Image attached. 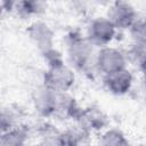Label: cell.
I'll return each mask as SVG.
<instances>
[{
	"mask_svg": "<svg viewBox=\"0 0 146 146\" xmlns=\"http://www.w3.org/2000/svg\"><path fill=\"white\" fill-rule=\"evenodd\" d=\"M47 70L43 75V86L56 91H70L75 83L74 70L64 62L63 56L56 50L43 55Z\"/></svg>",
	"mask_w": 146,
	"mask_h": 146,
	"instance_id": "cell-1",
	"label": "cell"
},
{
	"mask_svg": "<svg viewBox=\"0 0 146 146\" xmlns=\"http://www.w3.org/2000/svg\"><path fill=\"white\" fill-rule=\"evenodd\" d=\"M86 35L72 32L66 38V57L68 65L76 71H87L94 65L97 50H95Z\"/></svg>",
	"mask_w": 146,
	"mask_h": 146,
	"instance_id": "cell-2",
	"label": "cell"
},
{
	"mask_svg": "<svg viewBox=\"0 0 146 146\" xmlns=\"http://www.w3.org/2000/svg\"><path fill=\"white\" fill-rule=\"evenodd\" d=\"M128 58L117 48L107 46L99 48L95 57V67L103 76L127 68Z\"/></svg>",
	"mask_w": 146,
	"mask_h": 146,
	"instance_id": "cell-3",
	"label": "cell"
},
{
	"mask_svg": "<svg viewBox=\"0 0 146 146\" xmlns=\"http://www.w3.org/2000/svg\"><path fill=\"white\" fill-rule=\"evenodd\" d=\"M116 27L106 16H99L91 19L86 30V38L89 42L99 48L107 47L116 35Z\"/></svg>",
	"mask_w": 146,
	"mask_h": 146,
	"instance_id": "cell-4",
	"label": "cell"
},
{
	"mask_svg": "<svg viewBox=\"0 0 146 146\" xmlns=\"http://www.w3.org/2000/svg\"><path fill=\"white\" fill-rule=\"evenodd\" d=\"M63 91H56L46 86L40 87L33 96L35 111L43 117L57 116Z\"/></svg>",
	"mask_w": 146,
	"mask_h": 146,
	"instance_id": "cell-5",
	"label": "cell"
},
{
	"mask_svg": "<svg viewBox=\"0 0 146 146\" xmlns=\"http://www.w3.org/2000/svg\"><path fill=\"white\" fill-rule=\"evenodd\" d=\"M106 17L113 23L116 30H130L138 21L135 7L127 1H114L110 5Z\"/></svg>",
	"mask_w": 146,
	"mask_h": 146,
	"instance_id": "cell-6",
	"label": "cell"
},
{
	"mask_svg": "<svg viewBox=\"0 0 146 146\" xmlns=\"http://www.w3.org/2000/svg\"><path fill=\"white\" fill-rule=\"evenodd\" d=\"M26 32L31 42L36 47L42 56L55 49V33L47 23L42 21H35L29 25Z\"/></svg>",
	"mask_w": 146,
	"mask_h": 146,
	"instance_id": "cell-7",
	"label": "cell"
},
{
	"mask_svg": "<svg viewBox=\"0 0 146 146\" xmlns=\"http://www.w3.org/2000/svg\"><path fill=\"white\" fill-rule=\"evenodd\" d=\"M76 124L89 133L104 131L108 125V117L102 111V108L96 106H88L81 108L78 116L75 117Z\"/></svg>",
	"mask_w": 146,
	"mask_h": 146,
	"instance_id": "cell-8",
	"label": "cell"
},
{
	"mask_svg": "<svg viewBox=\"0 0 146 146\" xmlns=\"http://www.w3.org/2000/svg\"><path fill=\"white\" fill-rule=\"evenodd\" d=\"M103 82L107 91H110L112 95L123 96L131 90L133 84V76L128 68H124L103 76Z\"/></svg>",
	"mask_w": 146,
	"mask_h": 146,
	"instance_id": "cell-9",
	"label": "cell"
},
{
	"mask_svg": "<svg viewBox=\"0 0 146 146\" xmlns=\"http://www.w3.org/2000/svg\"><path fill=\"white\" fill-rule=\"evenodd\" d=\"M47 5L42 1L35 0H23V1H13L11 13H16L18 16L27 18L32 16H38L44 11Z\"/></svg>",
	"mask_w": 146,
	"mask_h": 146,
	"instance_id": "cell-10",
	"label": "cell"
},
{
	"mask_svg": "<svg viewBox=\"0 0 146 146\" xmlns=\"http://www.w3.org/2000/svg\"><path fill=\"white\" fill-rule=\"evenodd\" d=\"M100 146H131V143L120 129L107 128L100 135Z\"/></svg>",
	"mask_w": 146,
	"mask_h": 146,
	"instance_id": "cell-11",
	"label": "cell"
},
{
	"mask_svg": "<svg viewBox=\"0 0 146 146\" xmlns=\"http://www.w3.org/2000/svg\"><path fill=\"white\" fill-rule=\"evenodd\" d=\"M26 139V132L18 127L6 132H1L0 146H25Z\"/></svg>",
	"mask_w": 146,
	"mask_h": 146,
	"instance_id": "cell-12",
	"label": "cell"
},
{
	"mask_svg": "<svg viewBox=\"0 0 146 146\" xmlns=\"http://www.w3.org/2000/svg\"><path fill=\"white\" fill-rule=\"evenodd\" d=\"M63 133L67 146H84L88 141L89 136L91 135L78 124L71 127L66 131H63Z\"/></svg>",
	"mask_w": 146,
	"mask_h": 146,
	"instance_id": "cell-13",
	"label": "cell"
},
{
	"mask_svg": "<svg viewBox=\"0 0 146 146\" xmlns=\"http://www.w3.org/2000/svg\"><path fill=\"white\" fill-rule=\"evenodd\" d=\"M129 35L132 46L146 50V18H138L129 30Z\"/></svg>",
	"mask_w": 146,
	"mask_h": 146,
	"instance_id": "cell-14",
	"label": "cell"
},
{
	"mask_svg": "<svg viewBox=\"0 0 146 146\" xmlns=\"http://www.w3.org/2000/svg\"><path fill=\"white\" fill-rule=\"evenodd\" d=\"M39 146H67L64 133L56 129H44L41 133Z\"/></svg>",
	"mask_w": 146,
	"mask_h": 146,
	"instance_id": "cell-15",
	"label": "cell"
},
{
	"mask_svg": "<svg viewBox=\"0 0 146 146\" xmlns=\"http://www.w3.org/2000/svg\"><path fill=\"white\" fill-rule=\"evenodd\" d=\"M16 114L11 112L9 108H3L1 112V132H6L8 130L18 128L16 123Z\"/></svg>",
	"mask_w": 146,
	"mask_h": 146,
	"instance_id": "cell-16",
	"label": "cell"
},
{
	"mask_svg": "<svg viewBox=\"0 0 146 146\" xmlns=\"http://www.w3.org/2000/svg\"><path fill=\"white\" fill-rule=\"evenodd\" d=\"M138 67L144 76V81H146V54L143 56V58L140 59V62L138 63Z\"/></svg>",
	"mask_w": 146,
	"mask_h": 146,
	"instance_id": "cell-17",
	"label": "cell"
},
{
	"mask_svg": "<svg viewBox=\"0 0 146 146\" xmlns=\"http://www.w3.org/2000/svg\"><path fill=\"white\" fill-rule=\"evenodd\" d=\"M145 82V90H146V81H144Z\"/></svg>",
	"mask_w": 146,
	"mask_h": 146,
	"instance_id": "cell-18",
	"label": "cell"
}]
</instances>
